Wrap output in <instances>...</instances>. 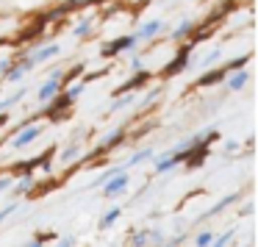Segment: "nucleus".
Segmentation results:
<instances>
[{
    "label": "nucleus",
    "mask_w": 258,
    "mask_h": 247,
    "mask_svg": "<svg viewBox=\"0 0 258 247\" xmlns=\"http://www.w3.org/2000/svg\"><path fill=\"white\" fill-rule=\"evenodd\" d=\"M39 134H42V128H39V125H28V128H25L20 136H14V142H12V145H14V150H20V147H28L31 142H34L36 136H39Z\"/></svg>",
    "instance_id": "1"
},
{
    "label": "nucleus",
    "mask_w": 258,
    "mask_h": 247,
    "mask_svg": "<svg viewBox=\"0 0 258 247\" xmlns=\"http://www.w3.org/2000/svg\"><path fill=\"white\" fill-rule=\"evenodd\" d=\"M134 42H136V36H119L117 42H111L108 47H103V56H117V53H122V50H131Z\"/></svg>",
    "instance_id": "2"
},
{
    "label": "nucleus",
    "mask_w": 258,
    "mask_h": 247,
    "mask_svg": "<svg viewBox=\"0 0 258 247\" xmlns=\"http://www.w3.org/2000/svg\"><path fill=\"white\" fill-rule=\"evenodd\" d=\"M56 95H58V78H50V81H47V84L39 89V100L47 103L50 97H56Z\"/></svg>",
    "instance_id": "3"
},
{
    "label": "nucleus",
    "mask_w": 258,
    "mask_h": 247,
    "mask_svg": "<svg viewBox=\"0 0 258 247\" xmlns=\"http://www.w3.org/2000/svg\"><path fill=\"white\" fill-rule=\"evenodd\" d=\"M125 186H128V178H125V175H117L114 180H108L103 192H106V195H117V192H122V189H125Z\"/></svg>",
    "instance_id": "4"
},
{
    "label": "nucleus",
    "mask_w": 258,
    "mask_h": 247,
    "mask_svg": "<svg viewBox=\"0 0 258 247\" xmlns=\"http://www.w3.org/2000/svg\"><path fill=\"white\" fill-rule=\"evenodd\" d=\"M225 78V70H214V73L203 75L200 78V86H211V84H219V81Z\"/></svg>",
    "instance_id": "5"
},
{
    "label": "nucleus",
    "mask_w": 258,
    "mask_h": 247,
    "mask_svg": "<svg viewBox=\"0 0 258 247\" xmlns=\"http://www.w3.org/2000/svg\"><path fill=\"white\" fill-rule=\"evenodd\" d=\"M58 53V45H50V47H42L39 53L34 56V61H47V58H53Z\"/></svg>",
    "instance_id": "6"
},
{
    "label": "nucleus",
    "mask_w": 258,
    "mask_h": 247,
    "mask_svg": "<svg viewBox=\"0 0 258 247\" xmlns=\"http://www.w3.org/2000/svg\"><path fill=\"white\" fill-rule=\"evenodd\" d=\"M158 31H161V23H158V20H150V23L142 28V36H147V39H150V36H156Z\"/></svg>",
    "instance_id": "7"
},
{
    "label": "nucleus",
    "mask_w": 258,
    "mask_h": 247,
    "mask_svg": "<svg viewBox=\"0 0 258 247\" xmlns=\"http://www.w3.org/2000/svg\"><path fill=\"white\" fill-rule=\"evenodd\" d=\"M244 81H247V73H239V75H233V78H230V89H236V92H239L241 89V86H244Z\"/></svg>",
    "instance_id": "8"
},
{
    "label": "nucleus",
    "mask_w": 258,
    "mask_h": 247,
    "mask_svg": "<svg viewBox=\"0 0 258 247\" xmlns=\"http://www.w3.org/2000/svg\"><path fill=\"white\" fill-rule=\"evenodd\" d=\"M119 217V208H111V211L106 214V217L100 219V228H108V225H114V219Z\"/></svg>",
    "instance_id": "9"
},
{
    "label": "nucleus",
    "mask_w": 258,
    "mask_h": 247,
    "mask_svg": "<svg viewBox=\"0 0 258 247\" xmlns=\"http://www.w3.org/2000/svg\"><path fill=\"white\" fill-rule=\"evenodd\" d=\"M183 64H186V53H180V58L175 64H169V70H167V75H175V73H180L183 70Z\"/></svg>",
    "instance_id": "10"
},
{
    "label": "nucleus",
    "mask_w": 258,
    "mask_h": 247,
    "mask_svg": "<svg viewBox=\"0 0 258 247\" xmlns=\"http://www.w3.org/2000/svg\"><path fill=\"white\" fill-rule=\"evenodd\" d=\"M75 156H78V147H73V150H67V153H64V156H61V161H73Z\"/></svg>",
    "instance_id": "11"
},
{
    "label": "nucleus",
    "mask_w": 258,
    "mask_h": 247,
    "mask_svg": "<svg viewBox=\"0 0 258 247\" xmlns=\"http://www.w3.org/2000/svg\"><path fill=\"white\" fill-rule=\"evenodd\" d=\"M189 28H191V23H183V25H180V28H178V31H175V34H172V36H183V34H186V31H189Z\"/></svg>",
    "instance_id": "12"
},
{
    "label": "nucleus",
    "mask_w": 258,
    "mask_h": 247,
    "mask_svg": "<svg viewBox=\"0 0 258 247\" xmlns=\"http://www.w3.org/2000/svg\"><path fill=\"white\" fill-rule=\"evenodd\" d=\"M211 241V233H203V236H197V244H208Z\"/></svg>",
    "instance_id": "13"
},
{
    "label": "nucleus",
    "mask_w": 258,
    "mask_h": 247,
    "mask_svg": "<svg viewBox=\"0 0 258 247\" xmlns=\"http://www.w3.org/2000/svg\"><path fill=\"white\" fill-rule=\"evenodd\" d=\"M86 31H89V23H84V25H78V28H75V34H78V36H84V34H86Z\"/></svg>",
    "instance_id": "14"
},
{
    "label": "nucleus",
    "mask_w": 258,
    "mask_h": 247,
    "mask_svg": "<svg viewBox=\"0 0 258 247\" xmlns=\"http://www.w3.org/2000/svg\"><path fill=\"white\" fill-rule=\"evenodd\" d=\"M9 183H12L9 178H0V192H3V189H9Z\"/></svg>",
    "instance_id": "15"
},
{
    "label": "nucleus",
    "mask_w": 258,
    "mask_h": 247,
    "mask_svg": "<svg viewBox=\"0 0 258 247\" xmlns=\"http://www.w3.org/2000/svg\"><path fill=\"white\" fill-rule=\"evenodd\" d=\"M6 119H9V114H6V111H0V128L6 125Z\"/></svg>",
    "instance_id": "16"
}]
</instances>
